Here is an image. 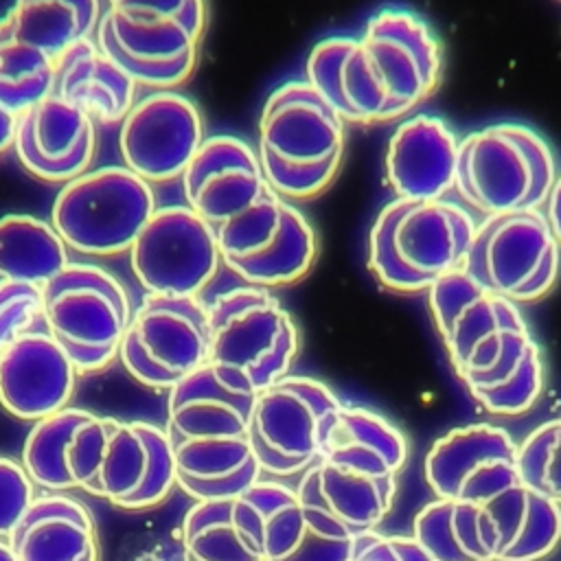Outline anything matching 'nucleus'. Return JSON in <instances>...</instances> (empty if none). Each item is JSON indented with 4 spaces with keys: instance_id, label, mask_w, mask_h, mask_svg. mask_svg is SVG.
Instances as JSON below:
<instances>
[{
    "instance_id": "nucleus-1",
    "label": "nucleus",
    "mask_w": 561,
    "mask_h": 561,
    "mask_svg": "<svg viewBox=\"0 0 561 561\" xmlns=\"http://www.w3.org/2000/svg\"><path fill=\"white\" fill-rule=\"evenodd\" d=\"M443 75V46L419 13L383 7L362 33L320 39L305 64V81L346 125L401 121L425 103Z\"/></svg>"
},
{
    "instance_id": "nucleus-2",
    "label": "nucleus",
    "mask_w": 561,
    "mask_h": 561,
    "mask_svg": "<svg viewBox=\"0 0 561 561\" xmlns=\"http://www.w3.org/2000/svg\"><path fill=\"white\" fill-rule=\"evenodd\" d=\"M427 307L456 377L493 416H522L543 392V359L519 305L462 270L434 283Z\"/></svg>"
},
{
    "instance_id": "nucleus-3",
    "label": "nucleus",
    "mask_w": 561,
    "mask_h": 561,
    "mask_svg": "<svg viewBox=\"0 0 561 561\" xmlns=\"http://www.w3.org/2000/svg\"><path fill=\"white\" fill-rule=\"evenodd\" d=\"M252 394L228 390L208 364L169 388L167 434L178 489L195 502L232 500L261 480L250 443Z\"/></svg>"
},
{
    "instance_id": "nucleus-4",
    "label": "nucleus",
    "mask_w": 561,
    "mask_h": 561,
    "mask_svg": "<svg viewBox=\"0 0 561 561\" xmlns=\"http://www.w3.org/2000/svg\"><path fill=\"white\" fill-rule=\"evenodd\" d=\"M346 123L305 81L276 85L259 116L256 158L267 184L287 202L324 193L344 158Z\"/></svg>"
},
{
    "instance_id": "nucleus-5",
    "label": "nucleus",
    "mask_w": 561,
    "mask_h": 561,
    "mask_svg": "<svg viewBox=\"0 0 561 561\" xmlns=\"http://www.w3.org/2000/svg\"><path fill=\"white\" fill-rule=\"evenodd\" d=\"M476 226V215L451 197H394L370 226L368 270L386 289L427 291L462 267Z\"/></svg>"
},
{
    "instance_id": "nucleus-6",
    "label": "nucleus",
    "mask_w": 561,
    "mask_h": 561,
    "mask_svg": "<svg viewBox=\"0 0 561 561\" xmlns=\"http://www.w3.org/2000/svg\"><path fill=\"white\" fill-rule=\"evenodd\" d=\"M208 366L232 392L256 397L289 375L300 351L291 313L265 287L237 285L208 305Z\"/></svg>"
},
{
    "instance_id": "nucleus-7",
    "label": "nucleus",
    "mask_w": 561,
    "mask_h": 561,
    "mask_svg": "<svg viewBox=\"0 0 561 561\" xmlns=\"http://www.w3.org/2000/svg\"><path fill=\"white\" fill-rule=\"evenodd\" d=\"M557 173L554 151L537 129L502 121L460 138L454 191L480 217L541 210Z\"/></svg>"
},
{
    "instance_id": "nucleus-8",
    "label": "nucleus",
    "mask_w": 561,
    "mask_h": 561,
    "mask_svg": "<svg viewBox=\"0 0 561 561\" xmlns=\"http://www.w3.org/2000/svg\"><path fill=\"white\" fill-rule=\"evenodd\" d=\"M206 0H107L96 44L138 85L173 90L195 68Z\"/></svg>"
},
{
    "instance_id": "nucleus-9",
    "label": "nucleus",
    "mask_w": 561,
    "mask_h": 561,
    "mask_svg": "<svg viewBox=\"0 0 561 561\" xmlns=\"http://www.w3.org/2000/svg\"><path fill=\"white\" fill-rule=\"evenodd\" d=\"M156 208L151 184L123 164H110L64 184L50 224L70 252L118 256L129 252Z\"/></svg>"
},
{
    "instance_id": "nucleus-10",
    "label": "nucleus",
    "mask_w": 561,
    "mask_h": 561,
    "mask_svg": "<svg viewBox=\"0 0 561 561\" xmlns=\"http://www.w3.org/2000/svg\"><path fill=\"white\" fill-rule=\"evenodd\" d=\"M42 294L46 331L79 373H99L118 357L134 313L118 278L96 265L68 263Z\"/></svg>"
},
{
    "instance_id": "nucleus-11",
    "label": "nucleus",
    "mask_w": 561,
    "mask_h": 561,
    "mask_svg": "<svg viewBox=\"0 0 561 561\" xmlns=\"http://www.w3.org/2000/svg\"><path fill=\"white\" fill-rule=\"evenodd\" d=\"M342 410L320 379L285 375L254 397L250 443L263 473L300 476L327 449Z\"/></svg>"
},
{
    "instance_id": "nucleus-12",
    "label": "nucleus",
    "mask_w": 561,
    "mask_h": 561,
    "mask_svg": "<svg viewBox=\"0 0 561 561\" xmlns=\"http://www.w3.org/2000/svg\"><path fill=\"white\" fill-rule=\"evenodd\" d=\"M480 287L515 302H537L561 274V245L543 210L482 217L460 267Z\"/></svg>"
},
{
    "instance_id": "nucleus-13",
    "label": "nucleus",
    "mask_w": 561,
    "mask_h": 561,
    "mask_svg": "<svg viewBox=\"0 0 561 561\" xmlns=\"http://www.w3.org/2000/svg\"><path fill=\"white\" fill-rule=\"evenodd\" d=\"M221 263L245 285L278 289L302 280L316 263L318 239L294 202L270 191L241 217L215 230Z\"/></svg>"
},
{
    "instance_id": "nucleus-14",
    "label": "nucleus",
    "mask_w": 561,
    "mask_h": 561,
    "mask_svg": "<svg viewBox=\"0 0 561 561\" xmlns=\"http://www.w3.org/2000/svg\"><path fill=\"white\" fill-rule=\"evenodd\" d=\"M208 311L199 298L147 296L134 309L118 359L142 386L173 388L208 362Z\"/></svg>"
},
{
    "instance_id": "nucleus-15",
    "label": "nucleus",
    "mask_w": 561,
    "mask_h": 561,
    "mask_svg": "<svg viewBox=\"0 0 561 561\" xmlns=\"http://www.w3.org/2000/svg\"><path fill=\"white\" fill-rule=\"evenodd\" d=\"M127 254L147 296L197 298L221 265L215 230L186 204L156 208Z\"/></svg>"
},
{
    "instance_id": "nucleus-16",
    "label": "nucleus",
    "mask_w": 561,
    "mask_h": 561,
    "mask_svg": "<svg viewBox=\"0 0 561 561\" xmlns=\"http://www.w3.org/2000/svg\"><path fill=\"white\" fill-rule=\"evenodd\" d=\"M204 140L199 107L175 90H153L121 121L118 153L147 184H167L182 178Z\"/></svg>"
},
{
    "instance_id": "nucleus-17",
    "label": "nucleus",
    "mask_w": 561,
    "mask_h": 561,
    "mask_svg": "<svg viewBox=\"0 0 561 561\" xmlns=\"http://www.w3.org/2000/svg\"><path fill=\"white\" fill-rule=\"evenodd\" d=\"M423 478L434 497L486 504L517 484V443L491 423L454 427L432 443Z\"/></svg>"
},
{
    "instance_id": "nucleus-18",
    "label": "nucleus",
    "mask_w": 561,
    "mask_h": 561,
    "mask_svg": "<svg viewBox=\"0 0 561 561\" xmlns=\"http://www.w3.org/2000/svg\"><path fill=\"white\" fill-rule=\"evenodd\" d=\"M149 451L136 421L88 412L66 445V469L75 489L112 506L131 497L145 480Z\"/></svg>"
},
{
    "instance_id": "nucleus-19",
    "label": "nucleus",
    "mask_w": 561,
    "mask_h": 561,
    "mask_svg": "<svg viewBox=\"0 0 561 561\" xmlns=\"http://www.w3.org/2000/svg\"><path fill=\"white\" fill-rule=\"evenodd\" d=\"M180 182L186 206L213 230L241 217L274 191L263 175L256 151L228 134L206 138Z\"/></svg>"
},
{
    "instance_id": "nucleus-20",
    "label": "nucleus",
    "mask_w": 561,
    "mask_h": 561,
    "mask_svg": "<svg viewBox=\"0 0 561 561\" xmlns=\"http://www.w3.org/2000/svg\"><path fill=\"white\" fill-rule=\"evenodd\" d=\"M13 151L28 175L64 186L90 171L96 156V123L50 92L18 114Z\"/></svg>"
},
{
    "instance_id": "nucleus-21",
    "label": "nucleus",
    "mask_w": 561,
    "mask_h": 561,
    "mask_svg": "<svg viewBox=\"0 0 561 561\" xmlns=\"http://www.w3.org/2000/svg\"><path fill=\"white\" fill-rule=\"evenodd\" d=\"M79 370L46 331L24 333L0 353V405L18 421H39L70 405Z\"/></svg>"
},
{
    "instance_id": "nucleus-22",
    "label": "nucleus",
    "mask_w": 561,
    "mask_h": 561,
    "mask_svg": "<svg viewBox=\"0 0 561 561\" xmlns=\"http://www.w3.org/2000/svg\"><path fill=\"white\" fill-rule=\"evenodd\" d=\"M458 147L460 138L443 116L419 112L401 118L383 158L394 197H447L454 191Z\"/></svg>"
},
{
    "instance_id": "nucleus-23",
    "label": "nucleus",
    "mask_w": 561,
    "mask_h": 561,
    "mask_svg": "<svg viewBox=\"0 0 561 561\" xmlns=\"http://www.w3.org/2000/svg\"><path fill=\"white\" fill-rule=\"evenodd\" d=\"M302 504L337 519L353 533L375 530L392 511L397 478H377L329 456L307 467L294 486Z\"/></svg>"
},
{
    "instance_id": "nucleus-24",
    "label": "nucleus",
    "mask_w": 561,
    "mask_h": 561,
    "mask_svg": "<svg viewBox=\"0 0 561 561\" xmlns=\"http://www.w3.org/2000/svg\"><path fill=\"white\" fill-rule=\"evenodd\" d=\"M7 541L18 561H101L90 508L66 493L35 497Z\"/></svg>"
},
{
    "instance_id": "nucleus-25",
    "label": "nucleus",
    "mask_w": 561,
    "mask_h": 561,
    "mask_svg": "<svg viewBox=\"0 0 561 561\" xmlns=\"http://www.w3.org/2000/svg\"><path fill=\"white\" fill-rule=\"evenodd\" d=\"M138 83L101 50L96 39H83L55 61L53 94L85 112L94 123H121L134 107Z\"/></svg>"
},
{
    "instance_id": "nucleus-26",
    "label": "nucleus",
    "mask_w": 561,
    "mask_h": 561,
    "mask_svg": "<svg viewBox=\"0 0 561 561\" xmlns=\"http://www.w3.org/2000/svg\"><path fill=\"white\" fill-rule=\"evenodd\" d=\"M412 537L432 561H497L502 533L486 504L427 502L412 522Z\"/></svg>"
},
{
    "instance_id": "nucleus-27",
    "label": "nucleus",
    "mask_w": 561,
    "mask_h": 561,
    "mask_svg": "<svg viewBox=\"0 0 561 561\" xmlns=\"http://www.w3.org/2000/svg\"><path fill=\"white\" fill-rule=\"evenodd\" d=\"M232 519L265 561H283L305 530V504L296 489L256 480L230 500Z\"/></svg>"
},
{
    "instance_id": "nucleus-28",
    "label": "nucleus",
    "mask_w": 561,
    "mask_h": 561,
    "mask_svg": "<svg viewBox=\"0 0 561 561\" xmlns=\"http://www.w3.org/2000/svg\"><path fill=\"white\" fill-rule=\"evenodd\" d=\"M486 508L502 533L497 561H541L561 541V506L522 480Z\"/></svg>"
},
{
    "instance_id": "nucleus-29",
    "label": "nucleus",
    "mask_w": 561,
    "mask_h": 561,
    "mask_svg": "<svg viewBox=\"0 0 561 561\" xmlns=\"http://www.w3.org/2000/svg\"><path fill=\"white\" fill-rule=\"evenodd\" d=\"M322 456L377 478H397L408 460V440L386 416L364 405L342 403Z\"/></svg>"
},
{
    "instance_id": "nucleus-30",
    "label": "nucleus",
    "mask_w": 561,
    "mask_h": 561,
    "mask_svg": "<svg viewBox=\"0 0 561 561\" xmlns=\"http://www.w3.org/2000/svg\"><path fill=\"white\" fill-rule=\"evenodd\" d=\"M101 0H13L2 15L9 31L57 61L75 44L96 35Z\"/></svg>"
},
{
    "instance_id": "nucleus-31",
    "label": "nucleus",
    "mask_w": 561,
    "mask_h": 561,
    "mask_svg": "<svg viewBox=\"0 0 561 561\" xmlns=\"http://www.w3.org/2000/svg\"><path fill=\"white\" fill-rule=\"evenodd\" d=\"M70 250L50 221L9 213L0 217V278L44 287L68 263Z\"/></svg>"
},
{
    "instance_id": "nucleus-32",
    "label": "nucleus",
    "mask_w": 561,
    "mask_h": 561,
    "mask_svg": "<svg viewBox=\"0 0 561 561\" xmlns=\"http://www.w3.org/2000/svg\"><path fill=\"white\" fill-rule=\"evenodd\" d=\"M184 561H265L232 519L230 500L195 502L182 522Z\"/></svg>"
},
{
    "instance_id": "nucleus-33",
    "label": "nucleus",
    "mask_w": 561,
    "mask_h": 561,
    "mask_svg": "<svg viewBox=\"0 0 561 561\" xmlns=\"http://www.w3.org/2000/svg\"><path fill=\"white\" fill-rule=\"evenodd\" d=\"M85 414L88 410L68 405L50 416L35 421L28 430L20 462L37 489L53 493H66L75 489L66 469V445L75 425Z\"/></svg>"
},
{
    "instance_id": "nucleus-34",
    "label": "nucleus",
    "mask_w": 561,
    "mask_h": 561,
    "mask_svg": "<svg viewBox=\"0 0 561 561\" xmlns=\"http://www.w3.org/2000/svg\"><path fill=\"white\" fill-rule=\"evenodd\" d=\"M55 61L18 39L0 18V105L22 114L53 92Z\"/></svg>"
},
{
    "instance_id": "nucleus-35",
    "label": "nucleus",
    "mask_w": 561,
    "mask_h": 561,
    "mask_svg": "<svg viewBox=\"0 0 561 561\" xmlns=\"http://www.w3.org/2000/svg\"><path fill=\"white\" fill-rule=\"evenodd\" d=\"M524 484L561 506V416L543 421L517 445Z\"/></svg>"
},
{
    "instance_id": "nucleus-36",
    "label": "nucleus",
    "mask_w": 561,
    "mask_h": 561,
    "mask_svg": "<svg viewBox=\"0 0 561 561\" xmlns=\"http://www.w3.org/2000/svg\"><path fill=\"white\" fill-rule=\"evenodd\" d=\"M136 427L147 443L149 462H147L145 480L138 486V491L131 497L116 504V508H125V511L156 508L178 486V467H175V456H173V447L167 430L149 421H136Z\"/></svg>"
},
{
    "instance_id": "nucleus-37",
    "label": "nucleus",
    "mask_w": 561,
    "mask_h": 561,
    "mask_svg": "<svg viewBox=\"0 0 561 561\" xmlns=\"http://www.w3.org/2000/svg\"><path fill=\"white\" fill-rule=\"evenodd\" d=\"M357 533L320 508L305 504V530L283 561H353Z\"/></svg>"
},
{
    "instance_id": "nucleus-38",
    "label": "nucleus",
    "mask_w": 561,
    "mask_h": 561,
    "mask_svg": "<svg viewBox=\"0 0 561 561\" xmlns=\"http://www.w3.org/2000/svg\"><path fill=\"white\" fill-rule=\"evenodd\" d=\"M37 329H46L42 287L0 278V353Z\"/></svg>"
},
{
    "instance_id": "nucleus-39",
    "label": "nucleus",
    "mask_w": 561,
    "mask_h": 561,
    "mask_svg": "<svg viewBox=\"0 0 561 561\" xmlns=\"http://www.w3.org/2000/svg\"><path fill=\"white\" fill-rule=\"evenodd\" d=\"M35 484L22 462L11 456H0V539H9L28 506L33 504Z\"/></svg>"
},
{
    "instance_id": "nucleus-40",
    "label": "nucleus",
    "mask_w": 561,
    "mask_h": 561,
    "mask_svg": "<svg viewBox=\"0 0 561 561\" xmlns=\"http://www.w3.org/2000/svg\"><path fill=\"white\" fill-rule=\"evenodd\" d=\"M353 561H432L412 535H381L375 530L357 533Z\"/></svg>"
},
{
    "instance_id": "nucleus-41",
    "label": "nucleus",
    "mask_w": 561,
    "mask_h": 561,
    "mask_svg": "<svg viewBox=\"0 0 561 561\" xmlns=\"http://www.w3.org/2000/svg\"><path fill=\"white\" fill-rule=\"evenodd\" d=\"M541 210H543V215H546V219L550 224L552 234L557 237V241L561 245V171L557 173L554 184H552V188L548 193V199H546Z\"/></svg>"
},
{
    "instance_id": "nucleus-42",
    "label": "nucleus",
    "mask_w": 561,
    "mask_h": 561,
    "mask_svg": "<svg viewBox=\"0 0 561 561\" xmlns=\"http://www.w3.org/2000/svg\"><path fill=\"white\" fill-rule=\"evenodd\" d=\"M15 131H18V114L0 105V158L13 149L15 142Z\"/></svg>"
},
{
    "instance_id": "nucleus-43",
    "label": "nucleus",
    "mask_w": 561,
    "mask_h": 561,
    "mask_svg": "<svg viewBox=\"0 0 561 561\" xmlns=\"http://www.w3.org/2000/svg\"><path fill=\"white\" fill-rule=\"evenodd\" d=\"M0 561H18L7 539H0Z\"/></svg>"
}]
</instances>
